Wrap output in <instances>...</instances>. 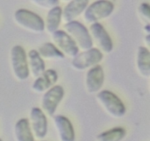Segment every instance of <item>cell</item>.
Segmentation results:
<instances>
[{"instance_id": "cell-1", "label": "cell", "mask_w": 150, "mask_h": 141, "mask_svg": "<svg viewBox=\"0 0 150 141\" xmlns=\"http://www.w3.org/2000/svg\"><path fill=\"white\" fill-rule=\"evenodd\" d=\"M13 21L16 25L24 30L35 34L45 30L44 21L39 15L27 9H18L13 14Z\"/></svg>"}, {"instance_id": "cell-2", "label": "cell", "mask_w": 150, "mask_h": 141, "mask_svg": "<svg viewBox=\"0 0 150 141\" xmlns=\"http://www.w3.org/2000/svg\"><path fill=\"white\" fill-rule=\"evenodd\" d=\"M10 63L12 72L15 79L19 82H23L29 77L27 55L23 47L15 45L10 51Z\"/></svg>"}, {"instance_id": "cell-3", "label": "cell", "mask_w": 150, "mask_h": 141, "mask_svg": "<svg viewBox=\"0 0 150 141\" xmlns=\"http://www.w3.org/2000/svg\"><path fill=\"white\" fill-rule=\"evenodd\" d=\"M96 94L97 101L108 115L115 118H120L125 115V105L115 93L108 90H103Z\"/></svg>"}, {"instance_id": "cell-4", "label": "cell", "mask_w": 150, "mask_h": 141, "mask_svg": "<svg viewBox=\"0 0 150 141\" xmlns=\"http://www.w3.org/2000/svg\"><path fill=\"white\" fill-rule=\"evenodd\" d=\"M64 30L73 38L79 49L86 51L93 47L89 29L81 22L76 20L67 22L64 25Z\"/></svg>"}, {"instance_id": "cell-5", "label": "cell", "mask_w": 150, "mask_h": 141, "mask_svg": "<svg viewBox=\"0 0 150 141\" xmlns=\"http://www.w3.org/2000/svg\"><path fill=\"white\" fill-rule=\"evenodd\" d=\"M114 10V2L108 0H98L87 6L83 13V21L89 24L97 23L109 17Z\"/></svg>"}, {"instance_id": "cell-6", "label": "cell", "mask_w": 150, "mask_h": 141, "mask_svg": "<svg viewBox=\"0 0 150 141\" xmlns=\"http://www.w3.org/2000/svg\"><path fill=\"white\" fill-rule=\"evenodd\" d=\"M103 54L97 48H91L78 54L72 59L71 67L77 71H83L97 66L102 61Z\"/></svg>"}, {"instance_id": "cell-7", "label": "cell", "mask_w": 150, "mask_h": 141, "mask_svg": "<svg viewBox=\"0 0 150 141\" xmlns=\"http://www.w3.org/2000/svg\"><path fill=\"white\" fill-rule=\"evenodd\" d=\"M64 96V90L61 85H54L43 93L41 98V110L45 114L53 116L55 114L58 106Z\"/></svg>"}, {"instance_id": "cell-8", "label": "cell", "mask_w": 150, "mask_h": 141, "mask_svg": "<svg viewBox=\"0 0 150 141\" xmlns=\"http://www.w3.org/2000/svg\"><path fill=\"white\" fill-rule=\"evenodd\" d=\"M89 33L92 41L103 54H110L114 49V43L111 36L103 26L99 22L92 24L89 26Z\"/></svg>"}, {"instance_id": "cell-9", "label": "cell", "mask_w": 150, "mask_h": 141, "mask_svg": "<svg viewBox=\"0 0 150 141\" xmlns=\"http://www.w3.org/2000/svg\"><path fill=\"white\" fill-rule=\"evenodd\" d=\"M53 43L65 57L73 59L79 53V48L73 38L64 30L58 29L51 34Z\"/></svg>"}, {"instance_id": "cell-10", "label": "cell", "mask_w": 150, "mask_h": 141, "mask_svg": "<svg viewBox=\"0 0 150 141\" xmlns=\"http://www.w3.org/2000/svg\"><path fill=\"white\" fill-rule=\"evenodd\" d=\"M105 81L103 68L99 64L88 69L85 75V90L89 94H96L103 88Z\"/></svg>"}, {"instance_id": "cell-11", "label": "cell", "mask_w": 150, "mask_h": 141, "mask_svg": "<svg viewBox=\"0 0 150 141\" xmlns=\"http://www.w3.org/2000/svg\"><path fill=\"white\" fill-rule=\"evenodd\" d=\"M30 125L32 132L38 139H43L48 132V120L40 108L32 107L30 111Z\"/></svg>"}, {"instance_id": "cell-12", "label": "cell", "mask_w": 150, "mask_h": 141, "mask_svg": "<svg viewBox=\"0 0 150 141\" xmlns=\"http://www.w3.org/2000/svg\"><path fill=\"white\" fill-rule=\"evenodd\" d=\"M58 79L59 76L57 70L52 68L45 70L40 76L35 78V80L31 86L32 90L35 93H43L54 86Z\"/></svg>"}, {"instance_id": "cell-13", "label": "cell", "mask_w": 150, "mask_h": 141, "mask_svg": "<svg viewBox=\"0 0 150 141\" xmlns=\"http://www.w3.org/2000/svg\"><path fill=\"white\" fill-rule=\"evenodd\" d=\"M54 123L60 141H75L76 135L74 128L67 117L61 115L54 116Z\"/></svg>"}, {"instance_id": "cell-14", "label": "cell", "mask_w": 150, "mask_h": 141, "mask_svg": "<svg viewBox=\"0 0 150 141\" xmlns=\"http://www.w3.org/2000/svg\"><path fill=\"white\" fill-rule=\"evenodd\" d=\"M89 0H70L62 10V19L65 23L72 21L83 14Z\"/></svg>"}, {"instance_id": "cell-15", "label": "cell", "mask_w": 150, "mask_h": 141, "mask_svg": "<svg viewBox=\"0 0 150 141\" xmlns=\"http://www.w3.org/2000/svg\"><path fill=\"white\" fill-rule=\"evenodd\" d=\"M136 67L142 77L149 79L150 76V53L146 46L138 47L136 54Z\"/></svg>"}, {"instance_id": "cell-16", "label": "cell", "mask_w": 150, "mask_h": 141, "mask_svg": "<svg viewBox=\"0 0 150 141\" xmlns=\"http://www.w3.org/2000/svg\"><path fill=\"white\" fill-rule=\"evenodd\" d=\"M29 74L37 78L40 76L45 70L44 60L40 56L36 49H32L26 54Z\"/></svg>"}, {"instance_id": "cell-17", "label": "cell", "mask_w": 150, "mask_h": 141, "mask_svg": "<svg viewBox=\"0 0 150 141\" xmlns=\"http://www.w3.org/2000/svg\"><path fill=\"white\" fill-rule=\"evenodd\" d=\"M62 20V9L59 6L49 10L46 15L45 21H44L45 30L50 35L53 34L59 29Z\"/></svg>"}, {"instance_id": "cell-18", "label": "cell", "mask_w": 150, "mask_h": 141, "mask_svg": "<svg viewBox=\"0 0 150 141\" xmlns=\"http://www.w3.org/2000/svg\"><path fill=\"white\" fill-rule=\"evenodd\" d=\"M37 51L43 60L60 61L65 58V56L53 43L51 42L43 43L38 47Z\"/></svg>"}, {"instance_id": "cell-19", "label": "cell", "mask_w": 150, "mask_h": 141, "mask_svg": "<svg viewBox=\"0 0 150 141\" xmlns=\"http://www.w3.org/2000/svg\"><path fill=\"white\" fill-rule=\"evenodd\" d=\"M14 132L16 141H35L27 118L19 119L15 125Z\"/></svg>"}, {"instance_id": "cell-20", "label": "cell", "mask_w": 150, "mask_h": 141, "mask_svg": "<svg viewBox=\"0 0 150 141\" xmlns=\"http://www.w3.org/2000/svg\"><path fill=\"white\" fill-rule=\"evenodd\" d=\"M126 135V130L122 127H114L99 134L98 141H122Z\"/></svg>"}, {"instance_id": "cell-21", "label": "cell", "mask_w": 150, "mask_h": 141, "mask_svg": "<svg viewBox=\"0 0 150 141\" xmlns=\"http://www.w3.org/2000/svg\"><path fill=\"white\" fill-rule=\"evenodd\" d=\"M32 4L43 10H51L59 4V0H29Z\"/></svg>"}, {"instance_id": "cell-22", "label": "cell", "mask_w": 150, "mask_h": 141, "mask_svg": "<svg viewBox=\"0 0 150 141\" xmlns=\"http://www.w3.org/2000/svg\"><path fill=\"white\" fill-rule=\"evenodd\" d=\"M138 13L139 18L144 22L146 24H149L150 21V8L148 3L143 2L138 7Z\"/></svg>"}, {"instance_id": "cell-23", "label": "cell", "mask_w": 150, "mask_h": 141, "mask_svg": "<svg viewBox=\"0 0 150 141\" xmlns=\"http://www.w3.org/2000/svg\"><path fill=\"white\" fill-rule=\"evenodd\" d=\"M150 35H146L144 37V42H145V46L146 48H149V44H150V38H149Z\"/></svg>"}, {"instance_id": "cell-24", "label": "cell", "mask_w": 150, "mask_h": 141, "mask_svg": "<svg viewBox=\"0 0 150 141\" xmlns=\"http://www.w3.org/2000/svg\"><path fill=\"white\" fill-rule=\"evenodd\" d=\"M144 32L146 35H149V33H150L149 24H147L145 25L144 27Z\"/></svg>"}, {"instance_id": "cell-25", "label": "cell", "mask_w": 150, "mask_h": 141, "mask_svg": "<svg viewBox=\"0 0 150 141\" xmlns=\"http://www.w3.org/2000/svg\"><path fill=\"white\" fill-rule=\"evenodd\" d=\"M62 2H68V1H70V0H61Z\"/></svg>"}, {"instance_id": "cell-26", "label": "cell", "mask_w": 150, "mask_h": 141, "mask_svg": "<svg viewBox=\"0 0 150 141\" xmlns=\"http://www.w3.org/2000/svg\"><path fill=\"white\" fill-rule=\"evenodd\" d=\"M108 1H112V2H114V1H115L116 0H108Z\"/></svg>"}, {"instance_id": "cell-27", "label": "cell", "mask_w": 150, "mask_h": 141, "mask_svg": "<svg viewBox=\"0 0 150 141\" xmlns=\"http://www.w3.org/2000/svg\"><path fill=\"white\" fill-rule=\"evenodd\" d=\"M0 141H3V140H1V139H0Z\"/></svg>"}]
</instances>
